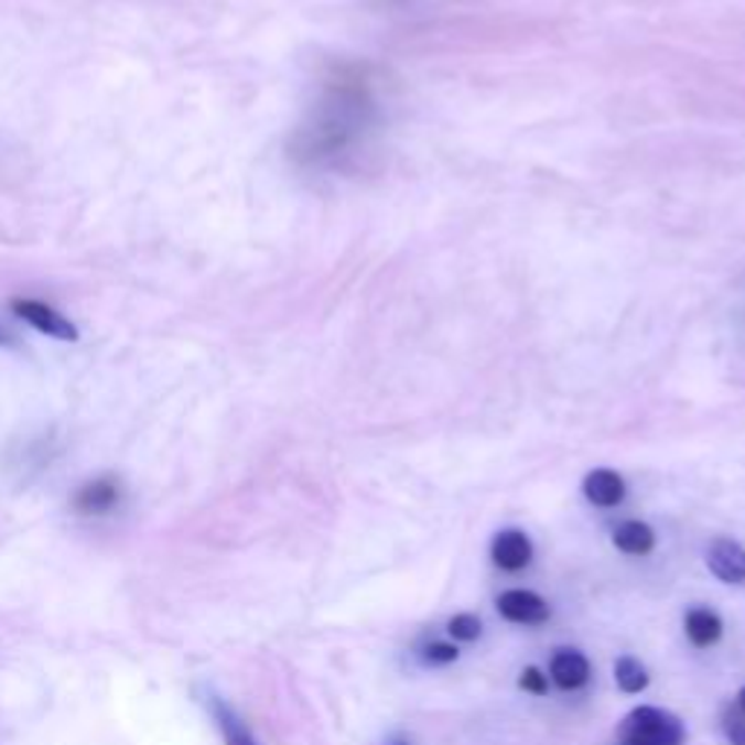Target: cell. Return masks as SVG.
<instances>
[{
	"label": "cell",
	"mask_w": 745,
	"mask_h": 745,
	"mask_svg": "<svg viewBox=\"0 0 745 745\" xmlns=\"http://www.w3.org/2000/svg\"><path fill=\"white\" fill-rule=\"evenodd\" d=\"M3 344H9V335L3 333V330H0V347H3Z\"/></svg>",
	"instance_id": "20"
},
{
	"label": "cell",
	"mask_w": 745,
	"mask_h": 745,
	"mask_svg": "<svg viewBox=\"0 0 745 745\" xmlns=\"http://www.w3.org/2000/svg\"><path fill=\"white\" fill-rule=\"evenodd\" d=\"M722 617L713 608L697 606L684 615V635L697 649H711L720 644L722 638Z\"/></svg>",
	"instance_id": "10"
},
{
	"label": "cell",
	"mask_w": 745,
	"mask_h": 745,
	"mask_svg": "<svg viewBox=\"0 0 745 745\" xmlns=\"http://www.w3.org/2000/svg\"><path fill=\"white\" fill-rule=\"evenodd\" d=\"M615 737L626 745H684L688 728L676 713L665 708L640 705L617 722Z\"/></svg>",
	"instance_id": "2"
},
{
	"label": "cell",
	"mask_w": 745,
	"mask_h": 745,
	"mask_svg": "<svg viewBox=\"0 0 745 745\" xmlns=\"http://www.w3.org/2000/svg\"><path fill=\"white\" fill-rule=\"evenodd\" d=\"M446 633L452 635L454 640H461V644H472V640L481 638L484 624H481L478 615H472V612H461V615L449 617Z\"/></svg>",
	"instance_id": "14"
},
{
	"label": "cell",
	"mask_w": 745,
	"mask_h": 745,
	"mask_svg": "<svg viewBox=\"0 0 745 745\" xmlns=\"http://www.w3.org/2000/svg\"><path fill=\"white\" fill-rule=\"evenodd\" d=\"M519 688L530 697H548V690H551V681H548V672L539 670V667H525L519 676Z\"/></svg>",
	"instance_id": "17"
},
{
	"label": "cell",
	"mask_w": 745,
	"mask_h": 745,
	"mask_svg": "<svg viewBox=\"0 0 745 745\" xmlns=\"http://www.w3.org/2000/svg\"><path fill=\"white\" fill-rule=\"evenodd\" d=\"M493 562L501 571H525L530 562H533V542L525 530H501V533L493 539Z\"/></svg>",
	"instance_id": "7"
},
{
	"label": "cell",
	"mask_w": 745,
	"mask_h": 745,
	"mask_svg": "<svg viewBox=\"0 0 745 745\" xmlns=\"http://www.w3.org/2000/svg\"><path fill=\"white\" fill-rule=\"evenodd\" d=\"M388 745H411V739H408V737H390Z\"/></svg>",
	"instance_id": "19"
},
{
	"label": "cell",
	"mask_w": 745,
	"mask_h": 745,
	"mask_svg": "<svg viewBox=\"0 0 745 745\" xmlns=\"http://www.w3.org/2000/svg\"><path fill=\"white\" fill-rule=\"evenodd\" d=\"M722 734L731 745H745V713L734 702L722 708Z\"/></svg>",
	"instance_id": "16"
},
{
	"label": "cell",
	"mask_w": 745,
	"mask_h": 745,
	"mask_svg": "<svg viewBox=\"0 0 745 745\" xmlns=\"http://www.w3.org/2000/svg\"><path fill=\"white\" fill-rule=\"evenodd\" d=\"M9 309L15 312L24 324H30L39 335L56 341H76L79 338V326L67 315H62L56 306H50L44 300L35 298H12Z\"/></svg>",
	"instance_id": "3"
},
{
	"label": "cell",
	"mask_w": 745,
	"mask_h": 745,
	"mask_svg": "<svg viewBox=\"0 0 745 745\" xmlns=\"http://www.w3.org/2000/svg\"><path fill=\"white\" fill-rule=\"evenodd\" d=\"M379 97L367 65L344 62L326 71L317 97L303 122L292 131L289 158L300 170L330 172L341 170L379 122Z\"/></svg>",
	"instance_id": "1"
},
{
	"label": "cell",
	"mask_w": 745,
	"mask_h": 745,
	"mask_svg": "<svg viewBox=\"0 0 745 745\" xmlns=\"http://www.w3.org/2000/svg\"><path fill=\"white\" fill-rule=\"evenodd\" d=\"M548 672H551V681L559 690H580L592 679V665H589V658L580 649L562 647L551 656Z\"/></svg>",
	"instance_id": "8"
},
{
	"label": "cell",
	"mask_w": 745,
	"mask_h": 745,
	"mask_svg": "<svg viewBox=\"0 0 745 745\" xmlns=\"http://www.w3.org/2000/svg\"><path fill=\"white\" fill-rule=\"evenodd\" d=\"M617 745H626V743H617Z\"/></svg>",
	"instance_id": "21"
},
{
	"label": "cell",
	"mask_w": 745,
	"mask_h": 745,
	"mask_svg": "<svg viewBox=\"0 0 745 745\" xmlns=\"http://www.w3.org/2000/svg\"><path fill=\"white\" fill-rule=\"evenodd\" d=\"M122 498H126V489H122L120 478L97 475V478L85 481L74 493V510L85 519H102V516L120 510Z\"/></svg>",
	"instance_id": "4"
},
{
	"label": "cell",
	"mask_w": 745,
	"mask_h": 745,
	"mask_svg": "<svg viewBox=\"0 0 745 745\" xmlns=\"http://www.w3.org/2000/svg\"><path fill=\"white\" fill-rule=\"evenodd\" d=\"M708 571H711L720 583L725 585H743L745 583V548L734 539H716L708 548Z\"/></svg>",
	"instance_id": "6"
},
{
	"label": "cell",
	"mask_w": 745,
	"mask_h": 745,
	"mask_svg": "<svg viewBox=\"0 0 745 745\" xmlns=\"http://www.w3.org/2000/svg\"><path fill=\"white\" fill-rule=\"evenodd\" d=\"M612 542L626 557H649V553L656 551V530L644 525V521H624V525L615 527Z\"/></svg>",
	"instance_id": "12"
},
{
	"label": "cell",
	"mask_w": 745,
	"mask_h": 745,
	"mask_svg": "<svg viewBox=\"0 0 745 745\" xmlns=\"http://www.w3.org/2000/svg\"><path fill=\"white\" fill-rule=\"evenodd\" d=\"M615 684L617 690H624L626 697H638L649 688V670L640 665L638 658L620 656L615 661Z\"/></svg>",
	"instance_id": "13"
},
{
	"label": "cell",
	"mask_w": 745,
	"mask_h": 745,
	"mask_svg": "<svg viewBox=\"0 0 745 745\" xmlns=\"http://www.w3.org/2000/svg\"><path fill=\"white\" fill-rule=\"evenodd\" d=\"M461 658V649L449 644V640H431L422 647V665L429 667H449Z\"/></svg>",
	"instance_id": "15"
},
{
	"label": "cell",
	"mask_w": 745,
	"mask_h": 745,
	"mask_svg": "<svg viewBox=\"0 0 745 745\" xmlns=\"http://www.w3.org/2000/svg\"><path fill=\"white\" fill-rule=\"evenodd\" d=\"M583 495L600 510H612L626 498V481L615 469H594L585 475Z\"/></svg>",
	"instance_id": "9"
},
{
	"label": "cell",
	"mask_w": 745,
	"mask_h": 745,
	"mask_svg": "<svg viewBox=\"0 0 745 745\" xmlns=\"http://www.w3.org/2000/svg\"><path fill=\"white\" fill-rule=\"evenodd\" d=\"M495 608L504 620L519 626H542L551 620V603L542 594L527 592V589H510V592L498 594Z\"/></svg>",
	"instance_id": "5"
},
{
	"label": "cell",
	"mask_w": 745,
	"mask_h": 745,
	"mask_svg": "<svg viewBox=\"0 0 745 745\" xmlns=\"http://www.w3.org/2000/svg\"><path fill=\"white\" fill-rule=\"evenodd\" d=\"M207 708H210L213 720H216V725H219L225 745H260V743H257V737L251 734V728L245 725L242 716H239L234 708L227 705L225 699L210 697Z\"/></svg>",
	"instance_id": "11"
},
{
	"label": "cell",
	"mask_w": 745,
	"mask_h": 745,
	"mask_svg": "<svg viewBox=\"0 0 745 745\" xmlns=\"http://www.w3.org/2000/svg\"><path fill=\"white\" fill-rule=\"evenodd\" d=\"M734 705H737V708H739V711H743V713H745V684H743V688H739L737 699H734Z\"/></svg>",
	"instance_id": "18"
}]
</instances>
